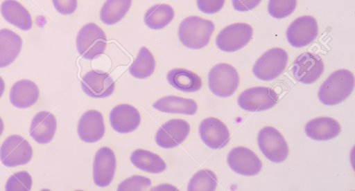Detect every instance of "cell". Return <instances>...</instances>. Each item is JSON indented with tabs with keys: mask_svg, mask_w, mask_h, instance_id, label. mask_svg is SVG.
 Instances as JSON below:
<instances>
[{
	"mask_svg": "<svg viewBox=\"0 0 355 191\" xmlns=\"http://www.w3.org/2000/svg\"><path fill=\"white\" fill-rule=\"evenodd\" d=\"M354 87V74L347 69H339L333 72L322 84L318 98L325 105H336L346 100Z\"/></svg>",
	"mask_w": 355,
	"mask_h": 191,
	"instance_id": "obj_1",
	"label": "cell"
},
{
	"mask_svg": "<svg viewBox=\"0 0 355 191\" xmlns=\"http://www.w3.org/2000/svg\"><path fill=\"white\" fill-rule=\"evenodd\" d=\"M214 30V23L198 16L184 19L178 28V37L181 43L190 49H200L206 46Z\"/></svg>",
	"mask_w": 355,
	"mask_h": 191,
	"instance_id": "obj_2",
	"label": "cell"
},
{
	"mask_svg": "<svg viewBox=\"0 0 355 191\" xmlns=\"http://www.w3.org/2000/svg\"><path fill=\"white\" fill-rule=\"evenodd\" d=\"M76 43L78 53L91 60L103 53L107 39L104 31L96 24L90 22L79 30Z\"/></svg>",
	"mask_w": 355,
	"mask_h": 191,
	"instance_id": "obj_3",
	"label": "cell"
},
{
	"mask_svg": "<svg viewBox=\"0 0 355 191\" xmlns=\"http://www.w3.org/2000/svg\"><path fill=\"white\" fill-rule=\"evenodd\" d=\"M239 76L236 69L227 63L213 66L208 73V85L211 91L220 98L231 96L238 88Z\"/></svg>",
	"mask_w": 355,
	"mask_h": 191,
	"instance_id": "obj_4",
	"label": "cell"
},
{
	"mask_svg": "<svg viewBox=\"0 0 355 191\" xmlns=\"http://www.w3.org/2000/svg\"><path fill=\"white\" fill-rule=\"evenodd\" d=\"M288 59V53L283 48H271L256 61L252 67V73L259 80H272L284 71Z\"/></svg>",
	"mask_w": 355,
	"mask_h": 191,
	"instance_id": "obj_5",
	"label": "cell"
},
{
	"mask_svg": "<svg viewBox=\"0 0 355 191\" xmlns=\"http://www.w3.org/2000/svg\"><path fill=\"white\" fill-rule=\"evenodd\" d=\"M33 156V148L27 140L19 135L7 137L0 147V161L8 167L28 163Z\"/></svg>",
	"mask_w": 355,
	"mask_h": 191,
	"instance_id": "obj_6",
	"label": "cell"
},
{
	"mask_svg": "<svg viewBox=\"0 0 355 191\" xmlns=\"http://www.w3.org/2000/svg\"><path fill=\"white\" fill-rule=\"evenodd\" d=\"M257 142L261 152L269 161L281 163L287 158V143L277 129L269 126L263 127L258 134Z\"/></svg>",
	"mask_w": 355,
	"mask_h": 191,
	"instance_id": "obj_7",
	"label": "cell"
},
{
	"mask_svg": "<svg viewBox=\"0 0 355 191\" xmlns=\"http://www.w3.org/2000/svg\"><path fill=\"white\" fill-rule=\"evenodd\" d=\"M252 28L245 23H235L222 29L216 38L217 47L225 52L241 49L251 39Z\"/></svg>",
	"mask_w": 355,
	"mask_h": 191,
	"instance_id": "obj_8",
	"label": "cell"
},
{
	"mask_svg": "<svg viewBox=\"0 0 355 191\" xmlns=\"http://www.w3.org/2000/svg\"><path fill=\"white\" fill-rule=\"evenodd\" d=\"M279 96L271 88L255 87L243 91L238 98L239 106L248 111H261L273 107Z\"/></svg>",
	"mask_w": 355,
	"mask_h": 191,
	"instance_id": "obj_9",
	"label": "cell"
},
{
	"mask_svg": "<svg viewBox=\"0 0 355 191\" xmlns=\"http://www.w3.org/2000/svg\"><path fill=\"white\" fill-rule=\"evenodd\" d=\"M318 28L316 19L311 16H302L295 19L286 30L288 43L295 48L310 44L317 37Z\"/></svg>",
	"mask_w": 355,
	"mask_h": 191,
	"instance_id": "obj_10",
	"label": "cell"
},
{
	"mask_svg": "<svg viewBox=\"0 0 355 191\" xmlns=\"http://www.w3.org/2000/svg\"><path fill=\"white\" fill-rule=\"evenodd\" d=\"M324 68L323 61L319 55L305 52L294 61L292 72L297 81L310 84L319 79Z\"/></svg>",
	"mask_w": 355,
	"mask_h": 191,
	"instance_id": "obj_11",
	"label": "cell"
},
{
	"mask_svg": "<svg viewBox=\"0 0 355 191\" xmlns=\"http://www.w3.org/2000/svg\"><path fill=\"white\" fill-rule=\"evenodd\" d=\"M229 167L243 176H254L262 169V162L251 149L245 147L232 149L227 155Z\"/></svg>",
	"mask_w": 355,
	"mask_h": 191,
	"instance_id": "obj_12",
	"label": "cell"
},
{
	"mask_svg": "<svg viewBox=\"0 0 355 191\" xmlns=\"http://www.w3.org/2000/svg\"><path fill=\"white\" fill-rule=\"evenodd\" d=\"M190 125L184 120L172 119L163 124L155 134V142L165 149L175 147L188 136Z\"/></svg>",
	"mask_w": 355,
	"mask_h": 191,
	"instance_id": "obj_13",
	"label": "cell"
},
{
	"mask_svg": "<svg viewBox=\"0 0 355 191\" xmlns=\"http://www.w3.org/2000/svg\"><path fill=\"white\" fill-rule=\"evenodd\" d=\"M116 157L107 147H101L96 153L93 162V179L98 187H106L112 181L116 170Z\"/></svg>",
	"mask_w": 355,
	"mask_h": 191,
	"instance_id": "obj_14",
	"label": "cell"
},
{
	"mask_svg": "<svg viewBox=\"0 0 355 191\" xmlns=\"http://www.w3.org/2000/svg\"><path fill=\"white\" fill-rule=\"evenodd\" d=\"M81 87L85 94L94 98H103L114 91V82L107 73L92 70L86 73L81 81Z\"/></svg>",
	"mask_w": 355,
	"mask_h": 191,
	"instance_id": "obj_15",
	"label": "cell"
},
{
	"mask_svg": "<svg viewBox=\"0 0 355 191\" xmlns=\"http://www.w3.org/2000/svg\"><path fill=\"white\" fill-rule=\"evenodd\" d=\"M199 134L202 142L213 149L225 147L230 140V132L227 126L214 117H209L202 120L199 125Z\"/></svg>",
	"mask_w": 355,
	"mask_h": 191,
	"instance_id": "obj_16",
	"label": "cell"
},
{
	"mask_svg": "<svg viewBox=\"0 0 355 191\" xmlns=\"http://www.w3.org/2000/svg\"><path fill=\"white\" fill-rule=\"evenodd\" d=\"M103 114L96 110H88L80 117L77 127L78 135L84 142L95 143L105 134Z\"/></svg>",
	"mask_w": 355,
	"mask_h": 191,
	"instance_id": "obj_17",
	"label": "cell"
},
{
	"mask_svg": "<svg viewBox=\"0 0 355 191\" xmlns=\"http://www.w3.org/2000/svg\"><path fill=\"white\" fill-rule=\"evenodd\" d=\"M140 121L139 111L128 104H118L110 113V125L118 133L127 134L133 131L138 127Z\"/></svg>",
	"mask_w": 355,
	"mask_h": 191,
	"instance_id": "obj_18",
	"label": "cell"
},
{
	"mask_svg": "<svg viewBox=\"0 0 355 191\" xmlns=\"http://www.w3.org/2000/svg\"><path fill=\"white\" fill-rule=\"evenodd\" d=\"M56 128L55 117L49 111H41L32 120L30 135L37 143L47 144L53 139Z\"/></svg>",
	"mask_w": 355,
	"mask_h": 191,
	"instance_id": "obj_19",
	"label": "cell"
},
{
	"mask_svg": "<svg viewBox=\"0 0 355 191\" xmlns=\"http://www.w3.org/2000/svg\"><path fill=\"white\" fill-rule=\"evenodd\" d=\"M40 91L37 84L30 80H21L11 87L10 101L11 104L19 109L33 106L38 100Z\"/></svg>",
	"mask_w": 355,
	"mask_h": 191,
	"instance_id": "obj_20",
	"label": "cell"
},
{
	"mask_svg": "<svg viewBox=\"0 0 355 191\" xmlns=\"http://www.w3.org/2000/svg\"><path fill=\"white\" fill-rule=\"evenodd\" d=\"M306 134L311 139L327 140L336 138L341 131L339 122L331 117H318L305 125Z\"/></svg>",
	"mask_w": 355,
	"mask_h": 191,
	"instance_id": "obj_21",
	"label": "cell"
},
{
	"mask_svg": "<svg viewBox=\"0 0 355 191\" xmlns=\"http://www.w3.org/2000/svg\"><path fill=\"white\" fill-rule=\"evenodd\" d=\"M3 19L20 30L26 31L32 28L30 12L17 0H4L0 6Z\"/></svg>",
	"mask_w": 355,
	"mask_h": 191,
	"instance_id": "obj_22",
	"label": "cell"
},
{
	"mask_svg": "<svg viewBox=\"0 0 355 191\" xmlns=\"http://www.w3.org/2000/svg\"><path fill=\"white\" fill-rule=\"evenodd\" d=\"M22 39L14 31L0 29V68L11 64L18 57L22 48Z\"/></svg>",
	"mask_w": 355,
	"mask_h": 191,
	"instance_id": "obj_23",
	"label": "cell"
},
{
	"mask_svg": "<svg viewBox=\"0 0 355 191\" xmlns=\"http://www.w3.org/2000/svg\"><path fill=\"white\" fill-rule=\"evenodd\" d=\"M153 107L162 112L193 115L198 105L196 101L175 96H166L159 98L153 104Z\"/></svg>",
	"mask_w": 355,
	"mask_h": 191,
	"instance_id": "obj_24",
	"label": "cell"
},
{
	"mask_svg": "<svg viewBox=\"0 0 355 191\" xmlns=\"http://www.w3.org/2000/svg\"><path fill=\"white\" fill-rule=\"evenodd\" d=\"M166 78L172 87L184 92H195L202 87V80L199 75L182 68L170 70Z\"/></svg>",
	"mask_w": 355,
	"mask_h": 191,
	"instance_id": "obj_25",
	"label": "cell"
},
{
	"mask_svg": "<svg viewBox=\"0 0 355 191\" xmlns=\"http://www.w3.org/2000/svg\"><path fill=\"white\" fill-rule=\"evenodd\" d=\"M130 161L136 167L149 173L157 174L166 169V163L159 155L146 149L133 151Z\"/></svg>",
	"mask_w": 355,
	"mask_h": 191,
	"instance_id": "obj_26",
	"label": "cell"
},
{
	"mask_svg": "<svg viewBox=\"0 0 355 191\" xmlns=\"http://www.w3.org/2000/svg\"><path fill=\"white\" fill-rule=\"evenodd\" d=\"M173 8L165 3L155 4L150 7L144 15V23L153 30L162 29L173 19Z\"/></svg>",
	"mask_w": 355,
	"mask_h": 191,
	"instance_id": "obj_27",
	"label": "cell"
},
{
	"mask_svg": "<svg viewBox=\"0 0 355 191\" xmlns=\"http://www.w3.org/2000/svg\"><path fill=\"white\" fill-rule=\"evenodd\" d=\"M132 0H106L100 11L101 21L113 25L121 21L129 10Z\"/></svg>",
	"mask_w": 355,
	"mask_h": 191,
	"instance_id": "obj_28",
	"label": "cell"
},
{
	"mask_svg": "<svg viewBox=\"0 0 355 191\" xmlns=\"http://www.w3.org/2000/svg\"><path fill=\"white\" fill-rule=\"evenodd\" d=\"M155 68V58L145 46L140 48L137 57L129 67V73L138 79L150 76Z\"/></svg>",
	"mask_w": 355,
	"mask_h": 191,
	"instance_id": "obj_29",
	"label": "cell"
},
{
	"mask_svg": "<svg viewBox=\"0 0 355 191\" xmlns=\"http://www.w3.org/2000/svg\"><path fill=\"white\" fill-rule=\"evenodd\" d=\"M217 186L216 175L211 170H201L190 179L187 186L189 191H214Z\"/></svg>",
	"mask_w": 355,
	"mask_h": 191,
	"instance_id": "obj_30",
	"label": "cell"
},
{
	"mask_svg": "<svg viewBox=\"0 0 355 191\" xmlns=\"http://www.w3.org/2000/svg\"><path fill=\"white\" fill-rule=\"evenodd\" d=\"M297 0H269L268 11L275 19H282L292 14L295 10Z\"/></svg>",
	"mask_w": 355,
	"mask_h": 191,
	"instance_id": "obj_31",
	"label": "cell"
},
{
	"mask_svg": "<svg viewBox=\"0 0 355 191\" xmlns=\"http://www.w3.org/2000/svg\"><path fill=\"white\" fill-rule=\"evenodd\" d=\"M32 183V177L28 172L19 171L8 179L5 190L6 191H30Z\"/></svg>",
	"mask_w": 355,
	"mask_h": 191,
	"instance_id": "obj_32",
	"label": "cell"
},
{
	"mask_svg": "<svg viewBox=\"0 0 355 191\" xmlns=\"http://www.w3.org/2000/svg\"><path fill=\"white\" fill-rule=\"evenodd\" d=\"M150 180L143 176H132L123 181L118 186V191L146 190L150 185Z\"/></svg>",
	"mask_w": 355,
	"mask_h": 191,
	"instance_id": "obj_33",
	"label": "cell"
},
{
	"mask_svg": "<svg viewBox=\"0 0 355 191\" xmlns=\"http://www.w3.org/2000/svg\"><path fill=\"white\" fill-rule=\"evenodd\" d=\"M200 11L206 14H214L221 10L225 0H196Z\"/></svg>",
	"mask_w": 355,
	"mask_h": 191,
	"instance_id": "obj_34",
	"label": "cell"
},
{
	"mask_svg": "<svg viewBox=\"0 0 355 191\" xmlns=\"http://www.w3.org/2000/svg\"><path fill=\"white\" fill-rule=\"evenodd\" d=\"M52 2L55 9L64 15L73 13L78 6L77 0H52Z\"/></svg>",
	"mask_w": 355,
	"mask_h": 191,
	"instance_id": "obj_35",
	"label": "cell"
},
{
	"mask_svg": "<svg viewBox=\"0 0 355 191\" xmlns=\"http://www.w3.org/2000/svg\"><path fill=\"white\" fill-rule=\"evenodd\" d=\"M261 0H232L234 9L239 12L250 11L257 7Z\"/></svg>",
	"mask_w": 355,
	"mask_h": 191,
	"instance_id": "obj_36",
	"label": "cell"
},
{
	"mask_svg": "<svg viewBox=\"0 0 355 191\" xmlns=\"http://www.w3.org/2000/svg\"><path fill=\"white\" fill-rule=\"evenodd\" d=\"M5 90V82L3 78L0 76V98L2 96Z\"/></svg>",
	"mask_w": 355,
	"mask_h": 191,
	"instance_id": "obj_37",
	"label": "cell"
},
{
	"mask_svg": "<svg viewBox=\"0 0 355 191\" xmlns=\"http://www.w3.org/2000/svg\"><path fill=\"white\" fill-rule=\"evenodd\" d=\"M3 128H4L3 122L1 119V118L0 117V136H1V134L3 133Z\"/></svg>",
	"mask_w": 355,
	"mask_h": 191,
	"instance_id": "obj_38",
	"label": "cell"
}]
</instances>
